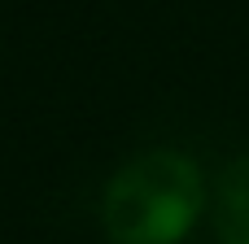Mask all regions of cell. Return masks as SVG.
<instances>
[{"mask_svg":"<svg viewBox=\"0 0 249 244\" xmlns=\"http://www.w3.org/2000/svg\"><path fill=\"white\" fill-rule=\"evenodd\" d=\"M214 231L223 244H249V153L228 162L214 188Z\"/></svg>","mask_w":249,"mask_h":244,"instance_id":"7a4b0ae2","label":"cell"},{"mask_svg":"<svg viewBox=\"0 0 249 244\" xmlns=\"http://www.w3.org/2000/svg\"><path fill=\"white\" fill-rule=\"evenodd\" d=\"M206 210V175L179 148L127 157L101 192V227L114 244H179Z\"/></svg>","mask_w":249,"mask_h":244,"instance_id":"6da1fadb","label":"cell"}]
</instances>
